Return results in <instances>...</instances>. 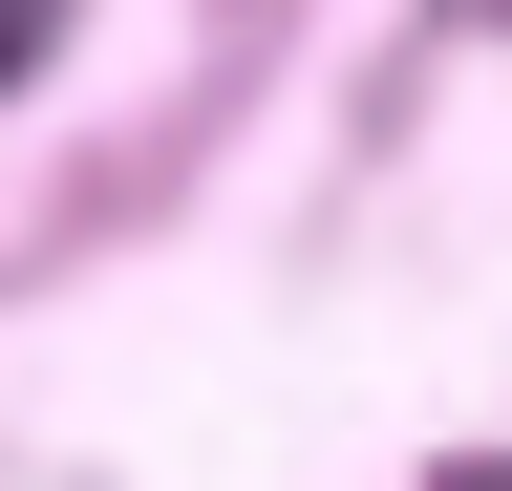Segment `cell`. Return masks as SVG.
<instances>
[{
	"label": "cell",
	"instance_id": "2",
	"mask_svg": "<svg viewBox=\"0 0 512 491\" xmlns=\"http://www.w3.org/2000/svg\"><path fill=\"white\" fill-rule=\"evenodd\" d=\"M427 491H512V449H470V470H427Z\"/></svg>",
	"mask_w": 512,
	"mask_h": 491
},
{
	"label": "cell",
	"instance_id": "1",
	"mask_svg": "<svg viewBox=\"0 0 512 491\" xmlns=\"http://www.w3.org/2000/svg\"><path fill=\"white\" fill-rule=\"evenodd\" d=\"M43 43H64V0H0V86H43Z\"/></svg>",
	"mask_w": 512,
	"mask_h": 491
}]
</instances>
